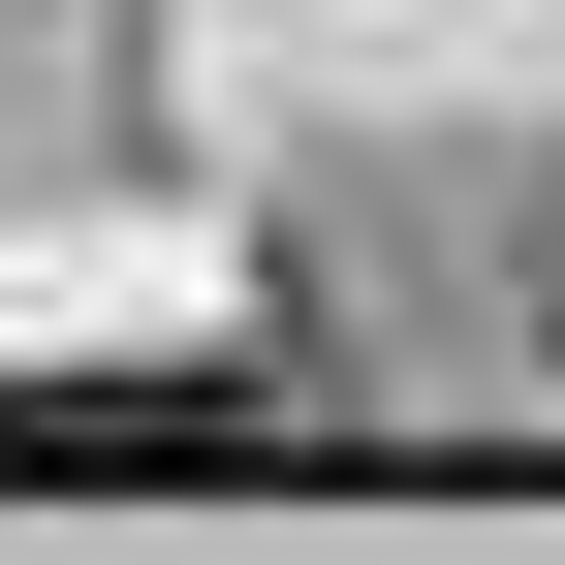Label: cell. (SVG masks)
<instances>
[{
    "mask_svg": "<svg viewBox=\"0 0 565 565\" xmlns=\"http://www.w3.org/2000/svg\"><path fill=\"white\" fill-rule=\"evenodd\" d=\"M221 377H0V471H221Z\"/></svg>",
    "mask_w": 565,
    "mask_h": 565,
    "instance_id": "6da1fadb",
    "label": "cell"
}]
</instances>
